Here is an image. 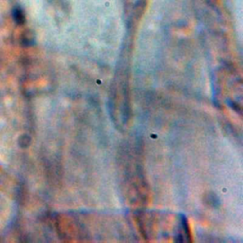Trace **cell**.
I'll use <instances>...</instances> for the list:
<instances>
[{
    "mask_svg": "<svg viewBox=\"0 0 243 243\" xmlns=\"http://www.w3.org/2000/svg\"><path fill=\"white\" fill-rule=\"evenodd\" d=\"M12 15L14 20L18 24H23L25 22V15L23 11L20 8H15L12 11Z\"/></svg>",
    "mask_w": 243,
    "mask_h": 243,
    "instance_id": "obj_1",
    "label": "cell"
}]
</instances>
